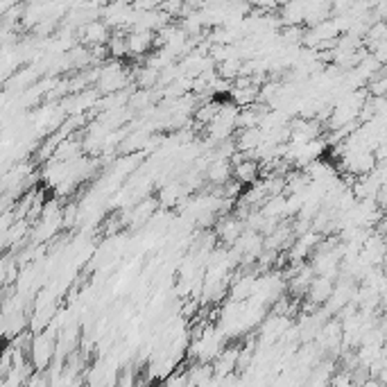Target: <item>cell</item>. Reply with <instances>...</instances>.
I'll use <instances>...</instances> for the list:
<instances>
[{
    "instance_id": "6da1fadb",
    "label": "cell",
    "mask_w": 387,
    "mask_h": 387,
    "mask_svg": "<svg viewBox=\"0 0 387 387\" xmlns=\"http://www.w3.org/2000/svg\"><path fill=\"white\" fill-rule=\"evenodd\" d=\"M97 82H100L102 93H118L127 86L129 77H127V73H125L123 64L111 61V64H106V66L100 68V79H97Z\"/></svg>"
},
{
    "instance_id": "7a4b0ae2",
    "label": "cell",
    "mask_w": 387,
    "mask_h": 387,
    "mask_svg": "<svg viewBox=\"0 0 387 387\" xmlns=\"http://www.w3.org/2000/svg\"><path fill=\"white\" fill-rule=\"evenodd\" d=\"M55 340L52 335H46V333H39L32 342V363L37 367V372H46V367L55 360Z\"/></svg>"
},
{
    "instance_id": "3957f363",
    "label": "cell",
    "mask_w": 387,
    "mask_h": 387,
    "mask_svg": "<svg viewBox=\"0 0 387 387\" xmlns=\"http://www.w3.org/2000/svg\"><path fill=\"white\" fill-rule=\"evenodd\" d=\"M129 55H148V52L157 46V34L152 30H132L129 37Z\"/></svg>"
},
{
    "instance_id": "277c9868",
    "label": "cell",
    "mask_w": 387,
    "mask_h": 387,
    "mask_svg": "<svg viewBox=\"0 0 387 387\" xmlns=\"http://www.w3.org/2000/svg\"><path fill=\"white\" fill-rule=\"evenodd\" d=\"M245 222H242L240 218H227V220H222L218 224V229H215V233H218V238L224 242V245H229L233 247L238 242V238L245 233Z\"/></svg>"
},
{
    "instance_id": "5b68a950",
    "label": "cell",
    "mask_w": 387,
    "mask_h": 387,
    "mask_svg": "<svg viewBox=\"0 0 387 387\" xmlns=\"http://www.w3.org/2000/svg\"><path fill=\"white\" fill-rule=\"evenodd\" d=\"M82 39L86 46H91V48H97V46H106L109 43V28H106L104 23L100 21H91V23H86L84 25V30H82Z\"/></svg>"
},
{
    "instance_id": "8992f818",
    "label": "cell",
    "mask_w": 387,
    "mask_h": 387,
    "mask_svg": "<svg viewBox=\"0 0 387 387\" xmlns=\"http://www.w3.org/2000/svg\"><path fill=\"white\" fill-rule=\"evenodd\" d=\"M333 290H335V285H333V276L319 274L317 278H313V283L308 287V297H310L313 303H326L331 299Z\"/></svg>"
},
{
    "instance_id": "52a82bcc",
    "label": "cell",
    "mask_w": 387,
    "mask_h": 387,
    "mask_svg": "<svg viewBox=\"0 0 387 387\" xmlns=\"http://www.w3.org/2000/svg\"><path fill=\"white\" fill-rule=\"evenodd\" d=\"M278 21L287 25V28L306 21V0H285L281 14H278Z\"/></svg>"
},
{
    "instance_id": "ba28073f",
    "label": "cell",
    "mask_w": 387,
    "mask_h": 387,
    "mask_svg": "<svg viewBox=\"0 0 387 387\" xmlns=\"http://www.w3.org/2000/svg\"><path fill=\"white\" fill-rule=\"evenodd\" d=\"M263 141H265V132L260 127L238 129V134H236V148H238V152H245V155H249L251 150H256Z\"/></svg>"
},
{
    "instance_id": "9c48e42d",
    "label": "cell",
    "mask_w": 387,
    "mask_h": 387,
    "mask_svg": "<svg viewBox=\"0 0 387 387\" xmlns=\"http://www.w3.org/2000/svg\"><path fill=\"white\" fill-rule=\"evenodd\" d=\"M256 7H260L263 12H269V10H276L278 5H281V0H254Z\"/></svg>"
}]
</instances>
